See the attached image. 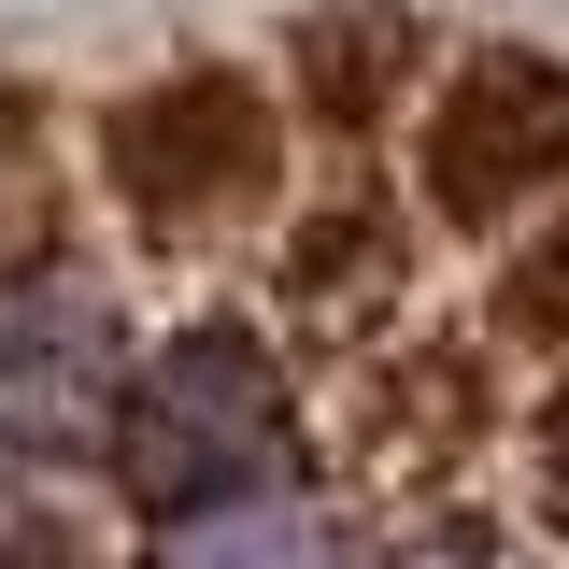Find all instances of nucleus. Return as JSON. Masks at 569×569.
Segmentation results:
<instances>
[{
    "instance_id": "2",
    "label": "nucleus",
    "mask_w": 569,
    "mask_h": 569,
    "mask_svg": "<svg viewBox=\"0 0 569 569\" xmlns=\"http://www.w3.org/2000/svg\"><path fill=\"white\" fill-rule=\"evenodd\" d=\"M271 456H284V356H271V328H242V313L171 328V342L129 370V399H114V485H129L142 512L242 498V485H271Z\"/></svg>"
},
{
    "instance_id": "1",
    "label": "nucleus",
    "mask_w": 569,
    "mask_h": 569,
    "mask_svg": "<svg viewBox=\"0 0 569 569\" xmlns=\"http://www.w3.org/2000/svg\"><path fill=\"white\" fill-rule=\"evenodd\" d=\"M100 186H114V213H129L157 257L242 242L284 200V86H257V71H228V58L114 86L100 100Z\"/></svg>"
},
{
    "instance_id": "8",
    "label": "nucleus",
    "mask_w": 569,
    "mask_h": 569,
    "mask_svg": "<svg viewBox=\"0 0 569 569\" xmlns=\"http://www.w3.org/2000/svg\"><path fill=\"white\" fill-rule=\"evenodd\" d=\"M485 328L498 342H527V356H569V186L512 242H498V271H485Z\"/></svg>"
},
{
    "instance_id": "11",
    "label": "nucleus",
    "mask_w": 569,
    "mask_h": 569,
    "mask_svg": "<svg viewBox=\"0 0 569 569\" xmlns=\"http://www.w3.org/2000/svg\"><path fill=\"white\" fill-rule=\"evenodd\" d=\"M527 456H541V498L569 512V370L541 385V413H527Z\"/></svg>"
},
{
    "instance_id": "3",
    "label": "nucleus",
    "mask_w": 569,
    "mask_h": 569,
    "mask_svg": "<svg viewBox=\"0 0 569 569\" xmlns=\"http://www.w3.org/2000/svg\"><path fill=\"white\" fill-rule=\"evenodd\" d=\"M569 186V58L556 43H470L413 114V200L441 228H527Z\"/></svg>"
},
{
    "instance_id": "4",
    "label": "nucleus",
    "mask_w": 569,
    "mask_h": 569,
    "mask_svg": "<svg viewBox=\"0 0 569 569\" xmlns=\"http://www.w3.org/2000/svg\"><path fill=\"white\" fill-rule=\"evenodd\" d=\"M129 328H114V284L86 257H29V284H0V413L29 441H114L129 399Z\"/></svg>"
},
{
    "instance_id": "5",
    "label": "nucleus",
    "mask_w": 569,
    "mask_h": 569,
    "mask_svg": "<svg viewBox=\"0 0 569 569\" xmlns=\"http://www.w3.org/2000/svg\"><path fill=\"white\" fill-rule=\"evenodd\" d=\"M427 86V14L413 0H299L284 14V114L328 142H370L385 114H413Z\"/></svg>"
},
{
    "instance_id": "12",
    "label": "nucleus",
    "mask_w": 569,
    "mask_h": 569,
    "mask_svg": "<svg viewBox=\"0 0 569 569\" xmlns=\"http://www.w3.org/2000/svg\"><path fill=\"white\" fill-rule=\"evenodd\" d=\"M29 142H43V100H29V86H14V71H0V171H14V157H29Z\"/></svg>"
},
{
    "instance_id": "6",
    "label": "nucleus",
    "mask_w": 569,
    "mask_h": 569,
    "mask_svg": "<svg viewBox=\"0 0 569 569\" xmlns=\"http://www.w3.org/2000/svg\"><path fill=\"white\" fill-rule=\"evenodd\" d=\"M399 299V213L385 200H328V213H299L284 228V257H271V313L284 328H370Z\"/></svg>"
},
{
    "instance_id": "7",
    "label": "nucleus",
    "mask_w": 569,
    "mask_h": 569,
    "mask_svg": "<svg viewBox=\"0 0 569 569\" xmlns=\"http://www.w3.org/2000/svg\"><path fill=\"white\" fill-rule=\"evenodd\" d=\"M142 569H342V541H328V512H313L299 485H242V498L171 512Z\"/></svg>"
},
{
    "instance_id": "9",
    "label": "nucleus",
    "mask_w": 569,
    "mask_h": 569,
    "mask_svg": "<svg viewBox=\"0 0 569 569\" xmlns=\"http://www.w3.org/2000/svg\"><path fill=\"white\" fill-rule=\"evenodd\" d=\"M399 569H527V556H512V527H485V512H427L413 541H399Z\"/></svg>"
},
{
    "instance_id": "10",
    "label": "nucleus",
    "mask_w": 569,
    "mask_h": 569,
    "mask_svg": "<svg viewBox=\"0 0 569 569\" xmlns=\"http://www.w3.org/2000/svg\"><path fill=\"white\" fill-rule=\"evenodd\" d=\"M0 569H86V527L58 498H29V512H0Z\"/></svg>"
}]
</instances>
